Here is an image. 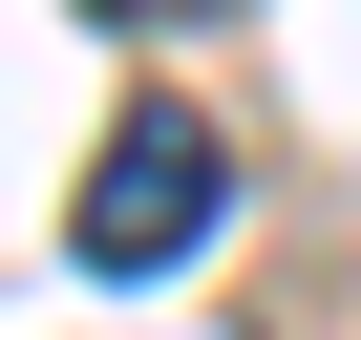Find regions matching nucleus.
Here are the masks:
<instances>
[{"label": "nucleus", "mask_w": 361, "mask_h": 340, "mask_svg": "<svg viewBox=\"0 0 361 340\" xmlns=\"http://www.w3.org/2000/svg\"><path fill=\"white\" fill-rule=\"evenodd\" d=\"M213 213H234V149H213L192 107H149V128H106V149H85V192H64V255H85V277H170Z\"/></svg>", "instance_id": "f257e3e1"}]
</instances>
